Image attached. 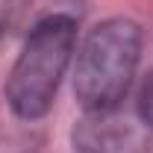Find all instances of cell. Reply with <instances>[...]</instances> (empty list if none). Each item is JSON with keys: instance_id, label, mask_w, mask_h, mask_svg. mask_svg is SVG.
I'll list each match as a JSON object with an SVG mask.
<instances>
[{"instance_id": "obj_4", "label": "cell", "mask_w": 153, "mask_h": 153, "mask_svg": "<svg viewBox=\"0 0 153 153\" xmlns=\"http://www.w3.org/2000/svg\"><path fill=\"white\" fill-rule=\"evenodd\" d=\"M82 15V0H6L3 3V30L30 36L36 27L53 18H76Z\"/></svg>"}, {"instance_id": "obj_5", "label": "cell", "mask_w": 153, "mask_h": 153, "mask_svg": "<svg viewBox=\"0 0 153 153\" xmlns=\"http://www.w3.org/2000/svg\"><path fill=\"white\" fill-rule=\"evenodd\" d=\"M138 118H141V124L153 133V71L147 74L141 91H138Z\"/></svg>"}, {"instance_id": "obj_1", "label": "cell", "mask_w": 153, "mask_h": 153, "mask_svg": "<svg viewBox=\"0 0 153 153\" xmlns=\"http://www.w3.org/2000/svg\"><path fill=\"white\" fill-rule=\"evenodd\" d=\"M141 59V27L130 18L100 21L76 50L74 94L85 112L118 109Z\"/></svg>"}, {"instance_id": "obj_6", "label": "cell", "mask_w": 153, "mask_h": 153, "mask_svg": "<svg viewBox=\"0 0 153 153\" xmlns=\"http://www.w3.org/2000/svg\"><path fill=\"white\" fill-rule=\"evenodd\" d=\"M0 30H3V27H0Z\"/></svg>"}, {"instance_id": "obj_3", "label": "cell", "mask_w": 153, "mask_h": 153, "mask_svg": "<svg viewBox=\"0 0 153 153\" xmlns=\"http://www.w3.org/2000/svg\"><path fill=\"white\" fill-rule=\"evenodd\" d=\"M141 118L133 121L118 109L106 112H85L76 121L71 141L74 153H147L150 138Z\"/></svg>"}, {"instance_id": "obj_2", "label": "cell", "mask_w": 153, "mask_h": 153, "mask_svg": "<svg viewBox=\"0 0 153 153\" xmlns=\"http://www.w3.org/2000/svg\"><path fill=\"white\" fill-rule=\"evenodd\" d=\"M76 47V18H53L36 27L6 79V100L24 121L50 112L59 82L71 65Z\"/></svg>"}]
</instances>
